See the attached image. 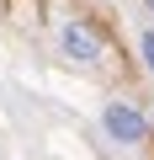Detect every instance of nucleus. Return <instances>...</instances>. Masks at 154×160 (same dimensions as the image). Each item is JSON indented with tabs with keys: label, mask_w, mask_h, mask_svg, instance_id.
Here are the masks:
<instances>
[{
	"label": "nucleus",
	"mask_w": 154,
	"mask_h": 160,
	"mask_svg": "<svg viewBox=\"0 0 154 160\" xmlns=\"http://www.w3.org/2000/svg\"><path fill=\"white\" fill-rule=\"evenodd\" d=\"M101 128H106L112 144H143V139H149V118H143L133 102H122V96H112V102L101 107Z\"/></svg>",
	"instance_id": "1"
},
{
	"label": "nucleus",
	"mask_w": 154,
	"mask_h": 160,
	"mask_svg": "<svg viewBox=\"0 0 154 160\" xmlns=\"http://www.w3.org/2000/svg\"><path fill=\"white\" fill-rule=\"evenodd\" d=\"M58 53L64 59H74V64H101L106 59V43H101V32L91 27V22H64L58 27Z\"/></svg>",
	"instance_id": "2"
},
{
	"label": "nucleus",
	"mask_w": 154,
	"mask_h": 160,
	"mask_svg": "<svg viewBox=\"0 0 154 160\" xmlns=\"http://www.w3.org/2000/svg\"><path fill=\"white\" fill-rule=\"evenodd\" d=\"M138 59H143V69L154 75V27H143V32H138Z\"/></svg>",
	"instance_id": "3"
},
{
	"label": "nucleus",
	"mask_w": 154,
	"mask_h": 160,
	"mask_svg": "<svg viewBox=\"0 0 154 160\" xmlns=\"http://www.w3.org/2000/svg\"><path fill=\"white\" fill-rule=\"evenodd\" d=\"M143 6H149V11H154V0H143Z\"/></svg>",
	"instance_id": "4"
}]
</instances>
